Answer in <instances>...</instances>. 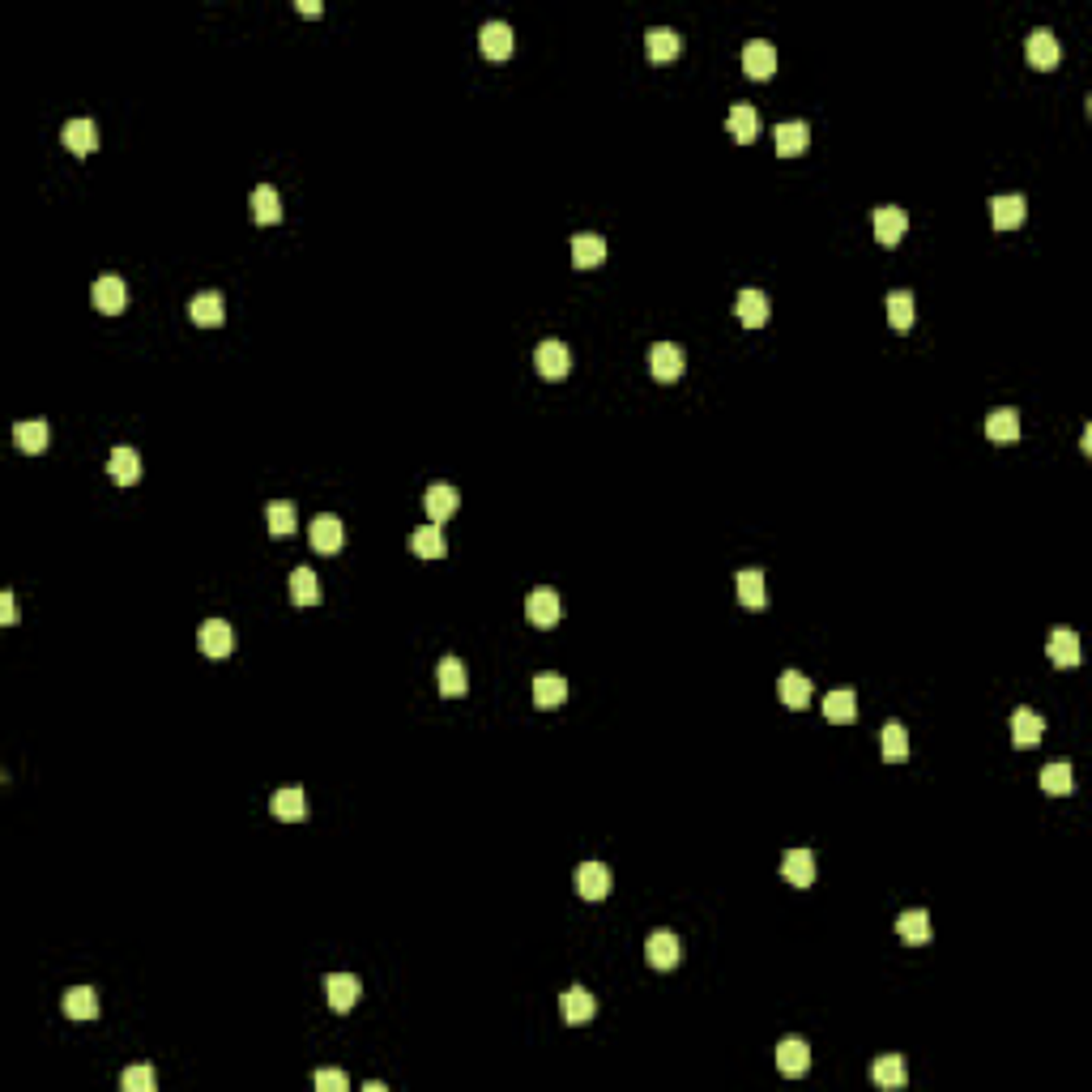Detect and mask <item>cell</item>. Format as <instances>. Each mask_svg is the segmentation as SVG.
I'll return each instance as SVG.
<instances>
[{
  "label": "cell",
  "mask_w": 1092,
  "mask_h": 1092,
  "mask_svg": "<svg viewBox=\"0 0 1092 1092\" xmlns=\"http://www.w3.org/2000/svg\"><path fill=\"white\" fill-rule=\"evenodd\" d=\"M534 367L542 380H564L567 367H572V354H567L564 342H555V337H546V342L534 346Z\"/></svg>",
  "instance_id": "6da1fadb"
},
{
  "label": "cell",
  "mask_w": 1092,
  "mask_h": 1092,
  "mask_svg": "<svg viewBox=\"0 0 1092 1092\" xmlns=\"http://www.w3.org/2000/svg\"><path fill=\"white\" fill-rule=\"evenodd\" d=\"M683 367H688V359H683V350H678L675 342H658L648 350V372H653V380H662V385L683 380Z\"/></svg>",
  "instance_id": "7a4b0ae2"
},
{
  "label": "cell",
  "mask_w": 1092,
  "mask_h": 1092,
  "mask_svg": "<svg viewBox=\"0 0 1092 1092\" xmlns=\"http://www.w3.org/2000/svg\"><path fill=\"white\" fill-rule=\"evenodd\" d=\"M197 648H201L205 658H226L235 648V632L226 619H205L201 627H197Z\"/></svg>",
  "instance_id": "3957f363"
},
{
  "label": "cell",
  "mask_w": 1092,
  "mask_h": 1092,
  "mask_svg": "<svg viewBox=\"0 0 1092 1092\" xmlns=\"http://www.w3.org/2000/svg\"><path fill=\"white\" fill-rule=\"evenodd\" d=\"M870 226H875V239H880L883 248H896V243L905 239V226H909V213L900 210V205H880V210L870 213Z\"/></svg>",
  "instance_id": "277c9868"
},
{
  "label": "cell",
  "mask_w": 1092,
  "mask_h": 1092,
  "mask_svg": "<svg viewBox=\"0 0 1092 1092\" xmlns=\"http://www.w3.org/2000/svg\"><path fill=\"white\" fill-rule=\"evenodd\" d=\"M90 299L102 316H120L124 304H129V286H124V278H116V273H102L99 282L90 286Z\"/></svg>",
  "instance_id": "5b68a950"
},
{
  "label": "cell",
  "mask_w": 1092,
  "mask_h": 1092,
  "mask_svg": "<svg viewBox=\"0 0 1092 1092\" xmlns=\"http://www.w3.org/2000/svg\"><path fill=\"white\" fill-rule=\"evenodd\" d=\"M645 956H648L653 969L670 973V969H678V961H683V943H678V935H670V931H653L648 935V943H645Z\"/></svg>",
  "instance_id": "8992f818"
},
{
  "label": "cell",
  "mask_w": 1092,
  "mask_h": 1092,
  "mask_svg": "<svg viewBox=\"0 0 1092 1092\" xmlns=\"http://www.w3.org/2000/svg\"><path fill=\"white\" fill-rule=\"evenodd\" d=\"M572 883H577L580 900H607V892H610V870L602 867V862H580V867L572 870Z\"/></svg>",
  "instance_id": "52a82bcc"
},
{
  "label": "cell",
  "mask_w": 1092,
  "mask_h": 1092,
  "mask_svg": "<svg viewBox=\"0 0 1092 1092\" xmlns=\"http://www.w3.org/2000/svg\"><path fill=\"white\" fill-rule=\"evenodd\" d=\"M1029 64L1032 69H1058V61H1062V43H1058V34L1054 31H1032L1029 34Z\"/></svg>",
  "instance_id": "ba28073f"
},
{
  "label": "cell",
  "mask_w": 1092,
  "mask_h": 1092,
  "mask_svg": "<svg viewBox=\"0 0 1092 1092\" xmlns=\"http://www.w3.org/2000/svg\"><path fill=\"white\" fill-rule=\"evenodd\" d=\"M478 43H483V56L486 61H508L516 48V34L508 21H486L483 34H478Z\"/></svg>",
  "instance_id": "9c48e42d"
},
{
  "label": "cell",
  "mask_w": 1092,
  "mask_h": 1092,
  "mask_svg": "<svg viewBox=\"0 0 1092 1092\" xmlns=\"http://www.w3.org/2000/svg\"><path fill=\"white\" fill-rule=\"evenodd\" d=\"M269 811H273V819H282V824H299V819H307V794L299 785H282L269 799Z\"/></svg>",
  "instance_id": "30bf717a"
},
{
  "label": "cell",
  "mask_w": 1092,
  "mask_h": 1092,
  "mask_svg": "<svg viewBox=\"0 0 1092 1092\" xmlns=\"http://www.w3.org/2000/svg\"><path fill=\"white\" fill-rule=\"evenodd\" d=\"M781 880H785L789 888H811V883H815V853L789 850L785 858H781Z\"/></svg>",
  "instance_id": "8fae6325"
},
{
  "label": "cell",
  "mask_w": 1092,
  "mask_h": 1092,
  "mask_svg": "<svg viewBox=\"0 0 1092 1092\" xmlns=\"http://www.w3.org/2000/svg\"><path fill=\"white\" fill-rule=\"evenodd\" d=\"M743 69H747V77L769 81L772 69H777V48L764 39H751L747 48H743Z\"/></svg>",
  "instance_id": "7c38bea8"
},
{
  "label": "cell",
  "mask_w": 1092,
  "mask_h": 1092,
  "mask_svg": "<svg viewBox=\"0 0 1092 1092\" xmlns=\"http://www.w3.org/2000/svg\"><path fill=\"white\" fill-rule=\"evenodd\" d=\"M324 999H329L334 1012H350L354 1003H359V977H354V973H329V977H324Z\"/></svg>",
  "instance_id": "4fadbf2b"
},
{
  "label": "cell",
  "mask_w": 1092,
  "mask_h": 1092,
  "mask_svg": "<svg viewBox=\"0 0 1092 1092\" xmlns=\"http://www.w3.org/2000/svg\"><path fill=\"white\" fill-rule=\"evenodd\" d=\"M307 534H312V546L321 551V555H337V551L346 546V526L337 521V516H316Z\"/></svg>",
  "instance_id": "5bb4252c"
},
{
  "label": "cell",
  "mask_w": 1092,
  "mask_h": 1092,
  "mask_svg": "<svg viewBox=\"0 0 1092 1092\" xmlns=\"http://www.w3.org/2000/svg\"><path fill=\"white\" fill-rule=\"evenodd\" d=\"M594 1012H597V999L585 986H572V990H564V999H559V1016H564L567 1024H589Z\"/></svg>",
  "instance_id": "9a60e30c"
},
{
  "label": "cell",
  "mask_w": 1092,
  "mask_h": 1092,
  "mask_svg": "<svg viewBox=\"0 0 1092 1092\" xmlns=\"http://www.w3.org/2000/svg\"><path fill=\"white\" fill-rule=\"evenodd\" d=\"M526 615L534 627H555L559 623V594L555 589H534L526 597Z\"/></svg>",
  "instance_id": "2e32d148"
},
{
  "label": "cell",
  "mask_w": 1092,
  "mask_h": 1092,
  "mask_svg": "<svg viewBox=\"0 0 1092 1092\" xmlns=\"http://www.w3.org/2000/svg\"><path fill=\"white\" fill-rule=\"evenodd\" d=\"M1045 653H1050L1054 666H1080V636L1072 627H1054L1050 640H1045Z\"/></svg>",
  "instance_id": "e0dca14e"
},
{
  "label": "cell",
  "mask_w": 1092,
  "mask_h": 1092,
  "mask_svg": "<svg viewBox=\"0 0 1092 1092\" xmlns=\"http://www.w3.org/2000/svg\"><path fill=\"white\" fill-rule=\"evenodd\" d=\"M811 1067V1045L802 1042V1037H785V1042L777 1045V1072L781 1075H807Z\"/></svg>",
  "instance_id": "ac0fdd59"
},
{
  "label": "cell",
  "mask_w": 1092,
  "mask_h": 1092,
  "mask_svg": "<svg viewBox=\"0 0 1092 1092\" xmlns=\"http://www.w3.org/2000/svg\"><path fill=\"white\" fill-rule=\"evenodd\" d=\"M61 142L69 145L73 154H81V158H86V154L99 150V129H94V120H86V116H81V120H69L61 129Z\"/></svg>",
  "instance_id": "d6986e66"
},
{
  "label": "cell",
  "mask_w": 1092,
  "mask_h": 1092,
  "mask_svg": "<svg viewBox=\"0 0 1092 1092\" xmlns=\"http://www.w3.org/2000/svg\"><path fill=\"white\" fill-rule=\"evenodd\" d=\"M1024 213H1029V201H1024V197H1016V193L994 197V201H990V223L999 226V231H1016V226L1024 223Z\"/></svg>",
  "instance_id": "ffe728a7"
},
{
  "label": "cell",
  "mask_w": 1092,
  "mask_h": 1092,
  "mask_svg": "<svg viewBox=\"0 0 1092 1092\" xmlns=\"http://www.w3.org/2000/svg\"><path fill=\"white\" fill-rule=\"evenodd\" d=\"M602 261H607V239H602V235H594V231L572 235V265H577V269H594V265H602Z\"/></svg>",
  "instance_id": "44dd1931"
},
{
  "label": "cell",
  "mask_w": 1092,
  "mask_h": 1092,
  "mask_svg": "<svg viewBox=\"0 0 1092 1092\" xmlns=\"http://www.w3.org/2000/svg\"><path fill=\"white\" fill-rule=\"evenodd\" d=\"M457 504H461V496H457V486H444V483L427 486L423 508H427V516H431V526H440V521H448V516L457 512Z\"/></svg>",
  "instance_id": "7402d4cb"
},
{
  "label": "cell",
  "mask_w": 1092,
  "mask_h": 1092,
  "mask_svg": "<svg viewBox=\"0 0 1092 1092\" xmlns=\"http://www.w3.org/2000/svg\"><path fill=\"white\" fill-rule=\"evenodd\" d=\"M645 51H648V61L666 64V61H675L678 51H683V34H675L670 26H653V31L645 34Z\"/></svg>",
  "instance_id": "603a6c76"
},
{
  "label": "cell",
  "mask_w": 1092,
  "mask_h": 1092,
  "mask_svg": "<svg viewBox=\"0 0 1092 1092\" xmlns=\"http://www.w3.org/2000/svg\"><path fill=\"white\" fill-rule=\"evenodd\" d=\"M61 1007L69 1020H94L99 1016V994H94V986H73V990H64Z\"/></svg>",
  "instance_id": "cb8c5ba5"
},
{
  "label": "cell",
  "mask_w": 1092,
  "mask_h": 1092,
  "mask_svg": "<svg viewBox=\"0 0 1092 1092\" xmlns=\"http://www.w3.org/2000/svg\"><path fill=\"white\" fill-rule=\"evenodd\" d=\"M1045 734V721L1032 713V708H1016L1012 713V743L1016 747H1037Z\"/></svg>",
  "instance_id": "d4e9b609"
},
{
  "label": "cell",
  "mask_w": 1092,
  "mask_h": 1092,
  "mask_svg": "<svg viewBox=\"0 0 1092 1092\" xmlns=\"http://www.w3.org/2000/svg\"><path fill=\"white\" fill-rule=\"evenodd\" d=\"M107 474H112L120 486H132V483H137V478H142V457H137V448H129V444L112 448V461H107Z\"/></svg>",
  "instance_id": "484cf974"
},
{
  "label": "cell",
  "mask_w": 1092,
  "mask_h": 1092,
  "mask_svg": "<svg viewBox=\"0 0 1092 1092\" xmlns=\"http://www.w3.org/2000/svg\"><path fill=\"white\" fill-rule=\"evenodd\" d=\"M896 935L905 943H913V948L931 943V913H926V909H905L896 918Z\"/></svg>",
  "instance_id": "4316f807"
},
{
  "label": "cell",
  "mask_w": 1092,
  "mask_h": 1092,
  "mask_svg": "<svg viewBox=\"0 0 1092 1092\" xmlns=\"http://www.w3.org/2000/svg\"><path fill=\"white\" fill-rule=\"evenodd\" d=\"M986 435H990L994 444H1016V440H1020V415H1016L1012 405L994 410V415L986 418Z\"/></svg>",
  "instance_id": "83f0119b"
},
{
  "label": "cell",
  "mask_w": 1092,
  "mask_h": 1092,
  "mask_svg": "<svg viewBox=\"0 0 1092 1092\" xmlns=\"http://www.w3.org/2000/svg\"><path fill=\"white\" fill-rule=\"evenodd\" d=\"M435 683H440V696H466L470 678H466L461 658H440V666H435Z\"/></svg>",
  "instance_id": "f1b7e54d"
},
{
  "label": "cell",
  "mask_w": 1092,
  "mask_h": 1092,
  "mask_svg": "<svg viewBox=\"0 0 1092 1092\" xmlns=\"http://www.w3.org/2000/svg\"><path fill=\"white\" fill-rule=\"evenodd\" d=\"M734 312H739V321L747 324V329H759V324L769 321V294L764 291H739Z\"/></svg>",
  "instance_id": "f546056e"
},
{
  "label": "cell",
  "mask_w": 1092,
  "mask_h": 1092,
  "mask_svg": "<svg viewBox=\"0 0 1092 1092\" xmlns=\"http://www.w3.org/2000/svg\"><path fill=\"white\" fill-rule=\"evenodd\" d=\"M734 589H739V602L747 610H759L769 602V594H764V572H759V567H743L739 577H734Z\"/></svg>",
  "instance_id": "4dcf8cb0"
},
{
  "label": "cell",
  "mask_w": 1092,
  "mask_h": 1092,
  "mask_svg": "<svg viewBox=\"0 0 1092 1092\" xmlns=\"http://www.w3.org/2000/svg\"><path fill=\"white\" fill-rule=\"evenodd\" d=\"M567 700V683L564 675H555V670H542V675L534 678V704L538 708H555Z\"/></svg>",
  "instance_id": "1f68e13d"
},
{
  "label": "cell",
  "mask_w": 1092,
  "mask_h": 1092,
  "mask_svg": "<svg viewBox=\"0 0 1092 1092\" xmlns=\"http://www.w3.org/2000/svg\"><path fill=\"white\" fill-rule=\"evenodd\" d=\"M870 1080L880 1084V1088H900V1084L909 1080L905 1058H900V1054H880V1058L870 1062Z\"/></svg>",
  "instance_id": "d6a6232c"
},
{
  "label": "cell",
  "mask_w": 1092,
  "mask_h": 1092,
  "mask_svg": "<svg viewBox=\"0 0 1092 1092\" xmlns=\"http://www.w3.org/2000/svg\"><path fill=\"white\" fill-rule=\"evenodd\" d=\"M730 137L739 145H747V142H756L759 137V116H756V107L751 102H739V107H730Z\"/></svg>",
  "instance_id": "836d02e7"
},
{
  "label": "cell",
  "mask_w": 1092,
  "mask_h": 1092,
  "mask_svg": "<svg viewBox=\"0 0 1092 1092\" xmlns=\"http://www.w3.org/2000/svg\"><path fill=\"white\" fill-rule=\"evenodd\" d=\"M265 521H269V534L278 538H291L299 529V512H294L291 499H269L265 504Z\"/></svg>",
  "instance_id": "e575fe53"
},
{
  "label": "cell",
  "mask_w": 1092,
  "mask_h": 1092,
  "mask_svg": "<svg viewBox=\"0 0 1092 1092\" xmlns=\"http://www.w3.org/2000/svg\"><path fill=\"white\" fill-rule=\"evenodd\" d=\"M777 154L781 158H794V154H802L807 150V142H811V129L802 120H789V124H777Z\"/></svg>",
  "instance_id": "d590c367"
},
{
  "label": "cell",
  "mask_w": 1092,
  "mask_h": 1092,
  "mask_svg": "<svg viewBox=\"0 0 1092 1092\" xmlns=\"http://www.w3.org/2000/svg\"><path fill=\"white\" fill-rule=\"evenodd\" d=\"M824 717H828L832 726H850V721L858 717V696L845 691V688L828 691V696H824Z\"/></svg>",
  "instance_id": "8d00e7d4"
},
{
  "label": "cell",
  "mask_w": 1092,
  "mask_h": 1092,
  "mask_svg": "<svg viewBox=\"0 0 1092 1092\" xmlns=\"http://www.w3.org/2000/svg\"><path fill=\"white\" fill-rule=\"evenodd\" d=\"M253 218L261 226H273L278 218H282V197H278L273 184H261V188L253 193Z\"/></svg>",
  "instance_id": "74e56055"
},
{
  "label": "cell",
  "mask_w": 1092,
  "mask_h": 1092,
  "mask_svg": "<svg viewBox=\"0 0 1092 1092\" xmlns=\"http://www.w3.org/2000/svg\"><path fill=\"white\" fill-rule=\"evenodd\" d=\"M291 602L294 607H316L321 602V580L312 567H294L291 572Z\"/></svg>",
  "instance_id": "f35d334b"
},
{
  "label": "cell",
  "mask_w": 1092,
  "mask_h": 1092,
  "mask_svg": "<svg viewBox=\"0 0 1092 1092\" xmlns=\"http://www.w3.org/2000/svg\"><path fill=\"white\" fill-rule=\"evenodd\" d=\"M777 696L785 700L789 708H807V704H811V683H807V675H799V670H785V675L777 678Z\"/></svg>",
  "instance_id": "ab89813d"
},
{
  "label": "cell",
  "mask_w": 1092,
  "mask_h": 1092,
  "mask_svg": "<svg viewBox=\"0 0 1092 1092\" xmlns=\"http://www.w3.org/2000/svg\"><path fill=\"white\" fill-rule=\"evenodd\" d=\"M188 316H193L197 324H223V294L218 291H201V294H193V304H188Z\"/></svg>",
  "instance_id": "60d3db41"
},
{
  "label": "cell",
  "mask_w": 1092,
  "mask_h": 1092,
  "mask_svg": "<svg viewBox=\"0 0 1092 1092\" xmlns=\"http://www.w3.org/2000/svg\"><path fill=\"white\" fill-rule=\"evenodd\" d=\"M880 747H883V759H888V764H900V759H909V734H905V726L888 721V726L880 730Z\"/></svg>",
  "instance_id": "b9f144b4"
},
{
  "label": "cell",
  "mask_w": 1092,
  "mask_h": 1092,
  "mask_svg": "<svg viewBox=\"0 0 1092 1092\" xmlns=\"http://www.w3.org/2000/svg\"><path fill=\"white\" fill-rule=\"evenodd\" d=\"M410 551H415L418 559H440L448 551L444 546V534H440V526H423L410 534Z\"/></svg>",
  "instance_id": "7bdbcfd3"
},
{
  "label": "cell",
  "mask_w": 1092,
  "mask_h": 1092,
  "mask_svg": "<svg viewBox=\"0 0 1092 1092\" xmlns=\"http://www.w3.org/2000/svg\"><path fill=\"white\" fill-rule=\"evenodd\" d=\"M13 440H18L21 453H43L48 448V423L43 418H26V423L13 427Z\"/></svg>",
  "instance_id": "ee69618b"
},
{
  "label": "cell",
  "mask_w": 1092,
  "mask_h": 1092,
  "mask_svg": "<svg viewBox=\"0 0 1092 1092\" xmlns=\"http://www.w3.org/2000/svg\"><path fill=\"white\" fill-rule=\"evenodd\" d=\"M883 307H888V321H892V329H913V294L909 291H892L888 299H883Z\"/></svg>",
  "instance_id": "f6af8a7d"
},
{
  "label": "cell",
  "mask_w": 1092,
  "mask_h": 1092,
  "mask_svg": "<svg viewBox=\"0 0 1092 1092\" xmlns=\"http://www.w3.org/2000/svg\"><path fill=\"white\" fill-rule=\"evenodd\" d=\"M1042 789H1045V794H1054V799H1067V794L1075 789L1072 764H1045V769H1042Z\"/></svg>",
  "instance_id": "bcb514c9"
},
{
  "label": "cell",
  "mask_w": 1092,
  "mask_h": 1092,
  "mask_svg": "<svg viewBox=\"0 0 1092 1092\" xmlns=\"http://www.w3.org/2000/svg\"><path fill=\"white\" fill-rule=\"evenodd\" d=\"M124 1092H154V1072L150 1067H129V1072L120 1075Z\"/></svg>",
  "instance_id": "7dc6e473"
},
{
  "label": "cell",
  "mask_w": 1092,
  "mask_h": 1092,
  "mask_svg": "<svg viewBox=\"0 0 1092 1092\" xmlns=\"http://www.w3.org/2000/svg\"><path fill=\"white\" fill-rule=\"evenodd\" d=\"M346 1072H334V1067H324V1072H316V1088L321 1092H346Z\"/></svg>",
  "instance_id": "c3c4849f"
},
{
  "label": "cell",
  "mask_w": 1092,
  "mask_h": 1092,
  "mask_svg": "<svg viewBox=\"0 0 1092 1092\" xmlns=\"http://www.w3.org/2000/svg\"><path fill=\"white\" fill-rule=\"evenodd\" d=\"M0 623H18V610H13V594H9V589L0 594Z\"/></svg>",
  "instance_id": "681fc988"
},
{
  "label": "cell",
  "mask_w": 1092,
  "mask_h": 1092,
  "mask_svg": "<svg viewBox=\"0 0 1092 1092\" xmlns=\"http://www.w3.org/2000/svg\"><path fill=\"white\" fill-rule=\"evenodd\" d=\"M299 13H304V18H321V5H316V0H299Z\"/></svg>",
  "instance_id": "f907efd6"
}]
</instances>
